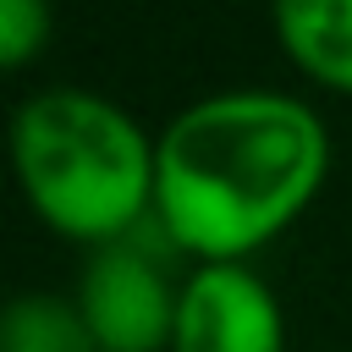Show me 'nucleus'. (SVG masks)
Returning a JSON list of instances; mask_svg holds the SVG:
<instances>
[{"mask_svg": "<svg viewBox=\"0 0 352 352\" xmlns=\"http://www.w3.org/2000/svg\"><path fill=\"white\" fill-rule=\"evenodd\" d=\"M50 38V11L38 0H0V66H22Z\"/></svg>", "mask_w": 352, "mask_h": 352, "instance_id": "obj_7", "label": "nucleus"}, {"mask_svg": "<svg viewBox=\"0 0 352 352\" xmlns=\"http://www.w3.org/2000/svg\"><path fill=\"white\" fill-rule=\"evenodd\" d=\"M0 352H99L77 297L22 292L0 319Z\"/></svg>", "mask_w": 352, "mask_h": 352, "instance_id": "obj_6", "label": "nucleus"}, {"mask_svg": "<svg viewBox=\"0 0 352 352\" xmlns=\"http://www.w3.org/2000/svg\"><path fill=\"white\" fill-rule=\"evenodd\" d=\"M330 165L324 121L275 88H226L165 121L154 138V214L204 264H236L319 192Z\"/></svg>", "mask_w": 352, "mask_h": 352, "instance_id": "obj_1", "label": "nucleus"}, {"mask_svg": "<svg viewBox=\"0 0 352 352\" xmlns=\"http://www.w3.org/2000/svg\"><path fill=\"white\" fill-rule=\"evenodd\" d=\"M275 28L308 77L352 88V0H280Z\"/></svg>", "mask_w": 352, "mask_h": 352, "instance_id": "obj_5", "label": "nucleus"}, {"mask_svg": "<svg viewBox=\"0 0 352 352\" xmlns=\"http://www.w3.org/2000/svg\"><path fill=\"white\" fill-rule=\"evenodd\" d=\"M170 352H286L275 292L248 264H198L182 280Z\"/></svg>", "mask_w": 352, "mask_h": 352, "instance_id": "obj_4", "label": "nucleus"}, {"mask_svg": "<svg viewBox=\"0 0 352 352\" xmlns=\"http://www.w3.org/2000/svg\"><path fill=\"white\" fill-rule=\"evenodd\" d=\"M176 302L182 292L132 236L94 248L77 280V308L99 352H165L176 336Z\"/></svg>", "mask_w": 352, "mask_h": 352, "instance_id": "obj_3", "label": "nucleus"}, {"mask_svg": "<svg viewBox=\"0 0 352 352\" xmlns=\"http://www.w3.org/2000/svg\"><path fill=\"white\" fill-rule=\"evenodd\" d=\"M28 204L77 242H121L154 204V138L104 94L44 88L11 116Z\"/></svg>", "mask_w": 352, "mask_h": 352, "instance_id": "obj_2", "label": "nucleus"}]
</instances>
